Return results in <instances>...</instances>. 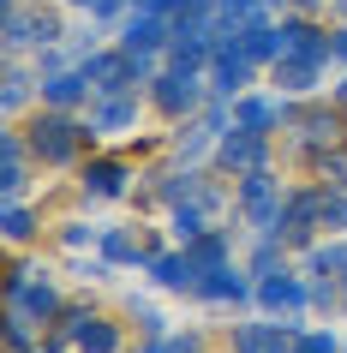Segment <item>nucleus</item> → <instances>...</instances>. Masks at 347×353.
Instances as JSON below:
<instances>
[{"label":"nucleus","mask_w":347,"mask_h":353,"mask_svg":"<svg viewBox=\"0 0 347 353\" xmlns=\"http://www.w3.org/2000/svg\"><path fill=\"white\" fill-rule=\"evenodd\" d=\"M221 0H132V12H162V19H186V12H216Z\"/></svg>","instance_id":"obj_28"},{"label":"nucleus","mask_w":347,"mask_h":353,"mask_svg":"<svg viewBox=\"0 0 347 353\" xmlns=\"http://www.w3.org/2000/svg\"><path fill=\"white\" fill-rule=\"evenodd\" d=\"M216 168H228V174H257V168H270V138L252 126H234L216 138Z\"/></svg>","instance_id":"obj_7"},{"label":"nucleus","mask_w":347,"mask_h":353,"mask_svg":"<svg viewBox=\"0 0 347 353\" xmlns=\"http://www.w3.org/2000/svg\"><path fill=\"white\" fill-rule=\"evenodd\" d=\"M299 317H281V323H239L234 330V353H299Z\"/></svg>","instance_id":"obj_10"},{"label":"nucleus","mask_w":347,"mask_h":353,"mask_svg":"<svg viewBox=\"0 0 347 353\" xmlns=\"http://www.w3.org/2000/svg\"><path fill=\"white\" fill-rule=\"evenodd\" d=\"M150 96H156V108H162L168 120H192L198 108H210V84H204V72H186V66H168V72L150 84Z\"/></svg>","instance_id":"obj_4"},{"label":"nucleus","mask_w":347,"mask_h":353,"mask_svg":"<svg viewBox=\"0 0 347 353\" xmlns=\"http://www.w3.org/2000/svg\"><path fill=\"white\" fill-rule=\"evenodd\" d=\"M317 78H324V66H317V60H299V54H281L270 66V84L281 96H311V90H317Z\"/></svg>","instance_id":"obj_19"},{"label":"nucleus","mask_w":347,"mask_h":353,"mask_svg":"<svg viewBox=\"0 0 347 353\" xmlns=\"http://www.w3.org/2000/svg\"><path fill=\"white\" fill-rule=\"evenodd\" d=\"M299 353H347L335 330H299Z\"/></svg>","instance_id":"obj_32"},{"label":"nucleus","mask_w":347,"mask_h":353,"mask_svg":"<svg viewBox=\"0 0 347 353\" xmlns=\"http://www.w3.org/2000/svg\"><path fill=\"white\" fill-rule=\"evenodd\" d=\"M60 37L66 30H60L54 12H30L24 0H6V48L12 54H24V48H54Z\"/></svg>","instance_id":"obj_6"},{"label":"nucleus","mask_w":347,"mask_h":353,"mask_svg":"<svg viewBox=\"0 0 347 353\" xmlns=\"http://www.w3.org/2000/svg\"><path fill=\"white\" fill-rule=\"evenodd\" d=\"M24 156H30V138H19V132H6L0 138V192L6 198H24Z\"/></svg>","instance_id":"obj_20"},{"label":"nucleus","mask_w":347,"mask_h":353,"mask_svg":"<svg viewBox=\"0 0 347 353\" xmlns=\"http://www.w3.org/2000/svg\"><path fill=\"white\" fill-rule=\"evenodd\" d=\"M341 138H347V120H341V108H306V114H293V144L299 150H341Z\"/></svg>","instance_id":"obj_12"},{"label":"nucleus","mask_w":347,"mask_h":353,"mask_svg":"<svg viewBox=\"0 0 347 353\" xmlns=\"http://www.w3.org/2000/svg\"><path fill=\"white\" fill-rule=\"evenodd\" d=\"M150 276H156V288H168V294H198V258L192 252H162V258H150Z\"/></svg>","instance_id":"obj_16"},{"label":"nucleus","mask_w":347,"mask_h":353,"mask_svg":"<svg viewBox=\"0 0 347 353\" xmlns=\"http://www.w3.org/2000/svg\"><path fill=\"white\" fill-rule=\"evenodd\" d=\"M72 6H78V12H90V19H120L132 0H72Z\"/></svg>","instance_id":"obj_35"},{"label":"nucleus","mask_w":347,"mask_h":353,"mask_svg":"<svg viewBox=\"0 0 347 353\" xmlns=\"http://www.w3.org/2000/svg\"><path fill=\"white\" fill-rule=\"evenodd\" d=\"M6 294H12V317H24V323H48V317H60V288L48 276H30V270H12L6 276Z\"/></svg>","instance_id":"obj_5"},{"label":"nucleus","mask_w":347,"mask_h":353,"mask_svg":"<svg viewBox=\"0 0 347 353\" xmlns=\"http://www.w3.org/2000/svg\"><path fill=\"white\" fill-rule=\"evenodd\" d=\"M257 305L275 317H299L311 305V281L293 270H270V276H257Z\"/></svg>","instance_id":"obj_8"},{"label":"nucleus","mask_w":347,"mask_h":353,"mask_svg":"<svg viewBox=\"0 0 347 353\" xmlns=\"http://www.w3.org/2000/svg\"><path fill=\"white\" fill-rule=\"evenodd\" d=\"M281 180H275L270 168H257V174H239V216L257 228V234H281Z\"/></svg>","instance_id":"obj_3"},{"label":"nucleus","mask_w":347,"mask_h":353,"mask_svg":"<svg viewBox=\"0 0 347 353\" xmlns=\"http://www.w3.org/2000/svg\"><path fill=\"white\" fill-rule=\"evenodd\" d=\"M138 353H204V341L192 330H186V335H144V347H138Z\"/></svg>","instance_id":"obj_29"},{"label":"nucleus","mask_w":347,"mask_h":353,"mask_svg":"<svg viewBox=\"0 0 347 353\" xmlns=\"http://www.w3.org/2000/svg\"><path fill=\"white\" fill-rule=\"evenodd\" d=\"M293 12H317V6H324V0H288Z\"/></svg>","instance_id":"obj_39"},{"label":"nucleus","mask_w":347,"mask_h":353,"mask_svg":"<svg viewBox=\"0 0 347 353\" xmlns=\"http://www.w3.org/2000/svg\"><path fill=\"white\" fill-rule=\"evenodd\" d=\"M0 228H6V240H12V245H24L30 234H37V210H24L19 198H12V210H6V222H0Z\"/></svg>","instance_id":"obj_30"},{"label":"nucleus","mask_w":347,"mask_h":353,"mask_svg":"<svg viewBox=\"0 0 347 353\" xmlns=\"http://www.w3.org/2000/svg\"><path fill=\"white\" fill-rule=\"evenodd\" d=\"M311 305H317V312H335V305H341V288H335V276H329V281H311Z\"/></svg>","instance_id":"obj_36"},{"label":"nucleus","mask_w":347,"mask_h":353,"mask_svg":"<svg viewBox=\"0 0 347 353\" xmlns=\"http://www.w3.org/2000/svg\"><path fill=\"white\" fill-rule=\"evenodd\" d=\"M120 347H126V335H120V323H108V317H90L84 335H78V353H120Z\"/></svg>","instance_id":"obj_24"},{"label":"nucleus","mask_w":347,"mask_h":353,"mask_svg":"<svg viewBox=\"0 0 347 353\" xmlns=\"http://www.w3.org/2000/svg\"><path fill=\"white\" fill-rule=\"evenodd\" d=\"M30 330H37V323H24V317H12V323H6V353H42L37 341H30Z\"/></svg>","instance_id":"obj_34"},{"label":"nucleus","mask_w":347,"mask_h":353,"mask_svg":"<svg viewBox=\"0 0 347 353\" xmlns=\"http://www.w3.org/2000/svg\"><path fill=\"white\" fill-rule=\"evenodd\" d=\"M90 138H96V126H78L66 108H48V114H37V126H30V156H37L42 168H72Z\"/></svg>","instance_id":"obj_2"},{"label":"nucleus","mask_w":347,"mask_h":353,"mask_svg":"<svg viewBox=\"0 0 347 353\" xmlns=\"http://www.w3.org/2000/svg\"><path fill=\"white\" fill-rule=\"evenodd\" d=\"M0 102H6V114H19L24 102H30V78H24L19 66H12V72H6V90H0Z\"/></svg>","instance_id":"obj_33"},{"label":"nucleus","mask_w":347,"mask_h":353,"mask_svg":"<svg viewBox=\"0 0 347 353\" xmlns=\"http://www.w3.org/2000/svg\"><path fill=\"white\" fill-rule=\"evenodd\" d=\"M317 228H347V204L335 186H311V192H293L288 210H281V240L288 245H311Z\"/></svg>","instance_id":"obj_1"},{"label":"nucleus","mask_w":347,"mask_h":353,"mask_svg":"<svg viewBox=\"0 0 347 353\" xmlns=\"http://www.w3.org/2000/svg\"><path fill=\"white\" fill-rule=\"evenodd\" d=\"M198 299H210V305H246V299H257V281H246V270H210V276L198 281Z\"/></svg>","instance_id":"obj_17"},{"label":"nucleus","mask_w":347,"mask_h":353,"mask_svg":"<svg viewBox=\"0 0 347 353\" xmlns=\"http://www.w3.org/2000/svg\"><path fill=\"white\" fill-rule=\"evenodd\" d=\"M335 60H347V24L335 30Z\"/></svg>","instance_id":"obj_38"},{"label":"nucleus","mask_w":347,"mask_h":353,"mask_svg":"<svg viewBox=\"0 0 347 353\" xmlns=\"http://www.w3.org/2000/svg\"><path fill=\"white\" fill-rule=\"evenodd\" d=\"M186 252L198 258V270H204V276H210V270H228V263H234V252H228V228H210V234H204V240H192Z\"/></svg>","instance_id":"obj_23"},{"label":"nucleus","mask_w":347,"mask_h":353,"mask_svg":"<svg viewBox=\"0 0 347 353\" xmlns=\"http://www.w3.org/2000/svg\"><path fill=\"white\" fill-rule=\"evenodd\" d=\"M90 240H102V228H84V222H72V228H66V245H72V252H84Z\"/></svg>","instance_id":"obj_37"},{"label":"nucleus","mask_w":347,"mask_h":353,"mask_svg":"<svg viewBox=\"0 0 347 353\" xmlns=\"http://www.w3.org/2000/svg\"><path fill=\"white\" fill-rule=\"evenodd\" d=\"M96 245H102V258H108V263H150L126 228H102V240H96Z\"/></svg>","instance_id":"obj_26"},{"label":"nucleus","mask_w":347,"mask_h":353,"mask_svg":"<svg viewBox=\"0 0 347 353\" xmlns=\"http://www.w3.org/2000/svg\"><path fill=\"white\" fill-rule=\"evenodd\" d=\"M281 54H299V60L329 66V60H335V37L317 30L311 19H281Z\"/></svg>","instance_id":"obj_14"},{"label":"nucleus","mask_w":347,"mask_h":353,"mask_svg":"<svg viewBox=\"0 0 347 353\" xmlns=\"http://www.w3.org/2000/svg\"><path fill=\"white\" fill-rule=\"evenodd\" d=\"M335 102H341V108H347V78H341V84H335Z\"/></svg>","instance_id":"obj_40"},{"label":"nucleus","mask_w":347,"mask_h":353,"mask_svg":"<svg viewBox=\"0 0 347 353\" xmlns=\"http://www.w3.org/2000/svg\"><path fill=\"white\" fill-rule=\"evenodd\" d=\"M168 42H174V19H162V12H132L120 30L126 54H168Z\"/></svg>","instance_id":"obj_13"},{"label":"nucleus","mask_w":347,"mask_h":353,"mask_svg":"<svg viewBox=\"0 0 347 353\" xmlns=\"http://www.w3.org/2000/svg\"><path fill=\"white\" fill-rule=\"evenodd\" d=\"M84 78H90V96H126L132 84H138V66H132L126 48H96L90 60H84Z\"/></svg>","instance_id":"obj_11"},{"label":"nucleus","mask_w":347,"mask_h":353,"mask_svg":"<svg viewBox=\"0 0 347 353\" xmlns=\"http://www.w3.org/2000/svg\"><path fill=\"white\" fill-rule=\"evenodd\" d=\"M317 180L335 186V192H347V150H324V156H317Z\"/></svg>","instance_id":"obj_31"},{"label":"nucleus","mask_w":347,"mask_h":353,"mask_svg":"<svg viewBox=\"0 0 347 353\" xmlns=\"http://www.w3.org/2000/svg\"><path fill=\"white\" fill-rule=\"evenodd\" d=\"M37 96H42V108H78L90 96V78H84V66H66V72L37 78Z\"/></svg>","instance_id":"obj_18"},{"label":"nucleus","mask_w":347,"mask_h":353,"mask_svg":"<svg viewBox=\"0 0 347 353\" xmlns=\"http://www.w3.org/2000/svg\"><path fill=\"white\" fill-rule=\"evenodd\" d=\"M306 270H311V276H335V281H347V245L317 240V245L306 252Z\"/></svg>","instance_id":"obj_25"},{"label":"nucleus","mask_w":347,"mask_h":353,"mask_svg":"<svg viewBox=\"0 0 347 353\" xmlns=\"http://www.w3.org/2000/svg\"><path fill=\"white\" fill-rule=\"evenodd\" d=\"M341 299H347V281H341Z\"/></svg>","instance_id":"obj_41"},{"label":"nucleus","mask_w":347,"mask_h":353,"mask_svg":"<svg viewBox=\"0 0 347 353\" xmlns=\"http://www.w3.org/2000/svg\"><path fill=\"white\" fill-rule=\"evenodd\" d=\"M90 126L96 132H126V126H138V96H102L96 102V114H90Z\"/></svg>","instance_id":"obj_22"},{"label":"nucleus","mask_w":347,"mask_h":353,"mask_svg":"<svg viewBox=\"0 0 347 353\" xmlns=\"http://www.w3.org/2000/svg\"><path fill=\"white\" fill-rule=\"evenodd\" d=\"M234 126H252V132L270 138L275 126H293V102H288L281 90H270V96H264V90H246V96L234 102Z\"/></svg>","instance_id":"obj_9"},{"label":"nucleus","mask_w":347,"mask_h":353,"mask_svg":"<svg viewBox=\"0 0 347 353\" xmlns=\"http://www.w3.org/2000/svg\"><path fill=\"white\" fill-rule=\"evenodd\" d=\"M204 216H210V210L192 204V198H186V204H174V240H180V245L204 240V234H210V228H204Z\"/></svg>","instance_id":"obj_27"},{"label":"nucleus","mask_w":347,"mask_h":353,"mask_svg":"<svg viewBox=\"0 0 347 353\" xmlns=\"http://www.w3.org/2000/svg\"><path fill=\"white\" fill-rule=\"evenodd\" d=\"M216 138H221V126L210 114H204V120H186V126L174 132V156H180V162H198L204 150H216Z\"/></svg>","instance_id":"obj_21"},{"label":"nucleus","mask_w":347,"mask_h":353,"mask_svg":"<svg viewBox=\"0 0 347 353\" xmlns=\"http://www.w3.org/2000/svg\"><path fill=\"white\" fill-rule=\"evenodd\" d=\"M341 12H347V0H341Z\"/></svg>","instance_id":"obj_42"},{"label":"nucleus","mask_w":347,"mask_h":353,"mask_svg":"<svg viewBox=\"0 0 347 353\" xmlns=\"http://www.w3.org/2000/svg\"><path fill=\"white\" fill-rule=\"evenodd\" d=\"M78 180H84V198H120L132 180V168L120 156H90V162L78 168Z\"/></svg>","instance_id":"obj_15"}]
</instances>
